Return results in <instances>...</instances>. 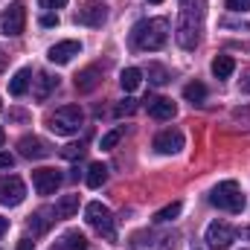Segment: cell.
<instances>
[{
  "mask_svg": "<svg viewBox=\"0 0 250 250\" xmlns=\"http://www.w3.org/2000/svg\"><path fill=\"white\" fill-rule=\"evenodd\" d=\"M137 50H163L169 41V21L166 18H148L140 21L131 32Z\"/></svg>",
  "mask_w": 250,
  "mask_h": 250,
  "instance_id": "obj_1",
  "label": "cell"
},
{
  "mask_svg": "<svg viewBox=\"0 0 250 250\" xmlns=\"http://www.w3.org/2000/svg\"><path fill=\"white\" fill-rule=\"evenodd\" d=\"M209 204L218 207V209H227V212H242L245 209V195H242L236 181H221L209 192Z\"/></svg>",
  "mask_w": 250,
  "mask_h": 250,
  "instance_id": "obj_2",
  "label": "cell"
},
{
  "mask_svg": "<svg viewBox=\"0 0 250 250\" xmlns=\"http://www.w3.org/2000/svg\"><path fill=\"white\" fill-rule=\"evenodd\" d=\"M82 125H84V114H82L79 105H64V108H59V111L50 117V131H53V134H62V137L79 134Z\"/></svg>",
  "mask_w": 250,
  "mask_h": 250,
  "instance_id": "obj_3",
  "label": "cell"
},
{
  "mask_svg": "<svg viewBox=\"0 0 250 250\" xmlns=\"http://www.w3.org/2000/svg\"><path fill=\"white\" fill-rule=\"evenodd\" d=\"M84 221L99 233V236H105V239H117V230H114V215H111V209L105 207V204H99V201H90L87 207H84Z\"/></svg>",
  "mask_w": 250,
  "mask_h": 250,
  "instance_id": "obj_4",
  "label": "cell"
},
{
  "mask_svg": "<svg viewBox=\"0 0 250 250\" xmlns=\"http://www.w3.org/2000/svg\"><path fill=\"white\" fill-rule=\"evenodd\" d=\"M26 26V6L21 0H15L3 15H0V32L9 35V38H18Z\"/></svg>",
  "mask_w": 250,
  "mask_h": 250,
  "instance_id": "obj_5",
  "label": "cell"
},
{
  "mask_svg": "<svg viewBox=\"0 0 250 250\" xmlns=\"http://www.w3.org/2000/svg\"><path fill=\"white\" fill-rule=\"evenodd\" d=\"M23 198H26V187L18 175L0 178V204L3 207H18V204H23Z\"/></svg>",
  "mask_w": 250,
  "mask_h": 250,
  "instance_id": "obj_6",
  "label": "cell"
},
{
  "mask_svg": "<svg viewBox=\"0 0 250 250\" xmlns=\"http://www.w3.org/2000/svg\"><path fill=\"white\" fill-rule=\"evenodd\" d=\"M175 38L184 50H195L198 41H201V21H192V18H184L178 15V26H175Z\"/></svg>",
  "mask_w": 250,
  "mask_h": 250,
  "instance_id": "obj_7",
  "label": "cell"
},
{
  "mask_svg": "<svg viewBox=\"0 0 250 250\" xmlns=\"http://www.w3.org/2000/svg\"><path fill=\"white\" fill-rule=\"evenodd\" d=\"M233 239H236V230L227 224V221H212L209 227H207V245L212 250H227L233 245Z\"/></svg>",
  "mask_w": 250,
  "mask_h": 250,
  "instance_id": "obj_8",
  "label": "cell"
},
{
  "mask_svg": "<svg viewBox=\"0 0 250 250\" xmlns=\"http://www.w3.org/2000/svg\"><path fill=\"white\" fill-rule=\"evenodd\" d=\"M32 187L38 195H53L62 187V172L59 169H35L32 172Z\"/></svg>",
  "mask_w": 250,
  "mask_h": 250,
  "instance_id": "obj_9",
  "label": "cell"
},
{
  "mask_svg": "<svg viewBox=\"0 0 250 250\" xmlns=\"http://www.w3.org/2000/svg\"><path fill=\"white\" fill-rule=\"evenodd\" d=\"M105 21H108V6H102V3H84L76 12V23H82V26H102Z\"/></svg>",
  "mask_w": 250,
  "mask_h": 250,
  "instance_id": "obj_10",
  "label": "cell"
},
{
  "mask_svg": "<svg viewBox=\"0 0 250 250\" xmlns=\"http://www.w3.org/2000/svg\"><path fill=\"white\" fill-rule=\"evenodd\" d=\"M181 148H184V134L175 131V128L160 131V134L154 137V151H160V154H178Z\"/></svg>",
  "mask_w": 250,
  "mask_h": 250,
  "instance_id": "obj_11",
  "label": "cell"
},
{
  "mask_svg": "<svg viewBox=\"0 0 250 250\" xmlns=\"http://www.w3.org/2000/svg\"><path fill=\"white\" fill-rule=\"evenodd\" d=\"M79 53H82V44L79 41H59V44L50 47L47 59L53 64H67V62H73V56H79Z\"/></svg>",
  "mask_w": 250,
  "mask_h": 250,
  "instance_id": "obj_12",
  "label": "cell"
},
{
  "mask_svg": "<svg viewBox=\"0 0 250 250\" xmlns=\"http://www.w3.org/2000/svg\"><path fill=\"white\" fill-rule=\"evenodd\" d=\"M18 148H21V154H23L26 160H41V157L50 154V148H47V143H44L41 137H21Z\"/></svg>",
  "mask_w": 250,
  "mask_h": 250,
  "instance_id": "obj_13",
  "label": "cell"
},
{
  "mask_svg": "<svg viewBox=\"0 0 250 250\" xmlns=\"http://www.w3.org/2000/svg\"><path fill=\"white\" fill-rule=\"evenodd\" d=\"M99 82H102L99 67H84V70L76 76V90H79V93H90V90L99 87Z\"/></svg>",
  "mask_w": 250,
  "mask_h": 250,
  "instance_id": "obj_14",
  "label": "cell"
},
{
  "mask_svg": "<svg viewBox=\"0 0 250 250\" xmlns=\"http://www.w3.org/2000/svg\"><path fill=\"white\" fill-rule=\"evenodd\" d=\"M148 114H151L154 120H172V117L178 114V105H175L172 99H166V96L148 99Z\"/></svg>",
  "mask_w": 250,
  "mask_h": 250,
  "instance_id": "obj_15",
  "label": "cell"
},
{
  "mask_svg": "<svg viewBox=\"0 0 250 250\" xmlns=\"http://www.w3.org/2000/svg\"><path fill=\"white\" fill-rule=\"evenodd\" d=\"M53 221H59L56 207H44V209H38L35 215H29V230H32V233H44V230H50Z\"/></svg>",
  "mask_w": 250,
  "mask_h": 250,
  "instance_id": "obj_16",
  "label": "cell"
},
{
  "mask_svg": "<svg viewBox=\"0 0 250 250\" xmlns=\"http://www.w3.org/2000/svg\"><path fill=\"white\" fill-rule=\"evenodd\" d=\"M29 82H32V73H29L26 67H21V70L12 76V82H9V93H12V96H23V93L29 90Z\"/></svg>",
  "mask_w": 250,
  "mask_h": 250,
  "instance_id": "obj_17",
  "label": "cell"
},
{
  "mask_svg": "<svg viewBox=\"0 0 250 250\" xmlns=\"http://www.w3.org/2000/svg\"><path fill=\"white\" fill-rule=\"evenodd\" d=\"M56 87H59V76L41 73V76H38V87H35V99H38V102H44V99H47Z\"/></svg>",
  "mask_w": 250,
  "mask_h": 250,
  "instance_id": "obj_18",
  "label": "cell"
},
{
  "mask_svg": "<svg viewBox=\"0 0 250 250\" xmlns=\"http://www.w3.org/2000/svg\"><path fill=\"white\" fill-rule=\"evenodd\" d=\"M59 250H87V239L79 230H67L59 242Z\"/></svg>",
  "mask_w": 250,
  "mask_h": 250,
  "instance_id": "obj_19",
  "label": "cell"
},
{
  "mask_svg": "<svg viewBox=\"0 0 250 250\" xmlns=\"http://www.w3.org/2000/svg\"><path fill=\"white\" fill-rule=\"evenodd\" d=\"M233 70H236V62H233L230 56H215V59H212V76H215V79H230Z\"/></svg>",
  "mask_w": 250,
  "mask_h": 250,
  "instance_id": "obj_20",
  "label": "cell"
},
{
  "mask_svg": "<svg viewBox=\"0 0 250 250\" xmlns=\"http://www.w3.org/2000/svg\"><path fill=\"white\" fill-rule=\"evenodd\" d=\"M181 3V15L192 18V21H201L204 18V9H207V0H178Z\"/></svg>",
  "mask_w": 250,
  "mask_h": 250,
  "instance_id": "obj_21",
  "label": "cell"
},
{
  "mask_svg": "<svg viewBox=\"0 0 250 250\" xmlns=\"http://www.w3.org/2000/svg\"><path fill=\"white\" fill-rule=\"evenodd\" d=\"M76 212H79V195H64L56 204V215L59 218H73Z\"/></svg>",
  "mask_w": 250,
  "mask_h": 250,
  "instance_id": "obj_22",
  "label": "cell"
},
{
  "mask_svg": "<svg viewBox=\"0 0 250 250\" xmlns=\"http://www.w3.org/2000/svg\"><path fill=\"white\" fill-rule=\"evenodd\" d=\"M105 181H108V166L105 163H90V169H87V187L99 189Z\"/></svg>",
  "mask_w": 250,
  "mask_h": 250,
  "instance_id": "obj_23",
  "label": "cell"
},
{
  "mask_svg": "<svg viewBox=\"0 0 250 250\" xmlns=\"http://www.w3.org/2000/svg\"><path fill=\"white\" fill-rule=\"evenodd\" d=\"M140 82H143V73L137 67H128V70H123V76H120V84H123V90H128V93L137 90Z\"/></svg>",
  "mask_w": 250,
  "mask_h": 250,
  "instance_id": "obj_24",
  "label": "cell"
},
{
  "mask_svg": "<svg viewBox=\"0 0 250 250\" xmlns=\"http://www.w3.org/2000/svg\"><path fill=\"white\" fill-rule=\"evenodd\" d=\"M184 96H187V102L198 105V102H204V99H207V87H204L201 82H189L187 87H184Z\"/></svg>",
  "mask_w": 250,
  "mask_h": 250,
  "instance_id": "obj_25",
  "label": "cell"
},
{
  "mask_svg": "<svg viewBox=\"0 0 250 250\" xmlns=\"http://www.w3.org/2000/svg\"><path fill=\"white\" fill-rule=\"evenodd\" d=\"M181 209H184V207H181V201H175V204H169V207L157 209V212H154V221H157V224L172 221V218H178V215H181Z\"/></svg>",
  "mask_w": 250,
  "mask_h": 250,
  "instance_id": "obj_26",
  "label": "cell"
},
{
  "mask_svg": "<svg viewBox=\"0 0 250 250\" xmlns=\"http://www.w3.org/2000/svg\"><path fill=\"white\" fill-rule=\"evenodd\" d=\"M148 82L160 87V84H166V82H169V73H166L160 64H148Z\"/></svg>",
  "mask_w": 250,
  "mask_h": 250,
  "instance_id": "obj_27",
  "label": "cell"
},
{
  "mask_svg": "<svg viewBox=\"0 0 250 250\" xmlns=\"http://www.w3.org/2000/svg\"><path fill=\"white\" fill-rule=\"evenodd\" d=\"M120 140H123V128H114V131H108V134L102 137L99 148H105V151H108V148H114V146H117Z\"/></svg>",
  "mask_w": 250,
  "mask_h": 250,
  "instance_id": "obj_28",
  "label": "cell"
},
{
  "mask_svg": "<svg viewBox=\"0 0 250 250\" xmlns=\"http://www.w3.org/2000/svg\"><path fill=\"white\" fill-rule=\"evenodd\" d=\"M62 154L67 157V160H76V157H82V154H84V148H82V146H64Z\"/></svg>",
  "mask_w": 250,
  "mask_h": 250,
  "instance_id": "obj_29",
  "label": "cell"
},
{
  "mask_svg": "<svg viewBox=\"0 0 250 250\" xmlns=\"http://www.w3.org/2000/svg\"><path fill=\"white\" fill-rule=\"evenodd\" d=\"M227 9H230V12H248L250 0H227Z\"/></svg>",
  "mask_w": 250,
  "mask_h": 250,
  "instance_id": "obj_30",
  "label": "cell"
},
{
  "mask_svg": "<svg viewBox=\"0 0 250 250\" xmlns=\"http://www.w3.org/2000/svg\"><path fill=\"white\" fill-rule=\"evenodd\" d=\"M41 6L50 9V12H56V9H64L67 6V0H41Z\"/></svg>",
  "mask_w": 250,
  "mask_h": 250,
  "instance_id": "obj_31",
  "label": "cell"
},
{
  "mask_svg": "<svg viewBox=\"0 0 250 250\" xmlns=\"http://www.w3.org/2000/svg\"><path fill=\"white\" fill-rule=\"evenodd\" d=\"M41 26H59V15H53V12L41 15Z\"/></svg>",
  "mask_w": 250,
  "mask_h": 250,
  "instance_id": "obj_32",
  "label": "cell"
},
{
  "mask_svg": "<svg viewBox=\"0 0 250 250\" xmlns=\"http://www.w3.org/2000/svg\"><path fill=\"white\" fill-rule=\"evenodd\" d=\"M134 108H137V105H134V99H125L123 105H120V108H117V114H120V117H123V114H131V111H134Z\"/></svg>",
  "mask_w": 250,
  "mask_h": 250,
  "instance_id": "obj_33",
  "label": "cell"
},
{
  "mask_svg": "<svg viewBox=\"0 0 250 250\" xmlns=\"http://www.w3.org/2000/svg\"><path fill=\"white\" fill-rule=\"evenodd\" d=\"M12 163H15V157L6 154V151H0V169H12Z\"/></svg>",
  "mask_w": 250,
  "mask_h": 250,
  "instance_id": "obj_34",
  "label": "cell"
},
{
  "mask_svg": "<svg viewBox=\"0 0 250 250\" xmlns=\"http://www.w3.org/2000/svg\"><path fill=\"white\" fill-rule=\"evenodd\" d=\"M18 250H35V248H32L29 239H21V242H18Z\"/></svg>",
  "mask_w": 250,
  "mask_h": 250,
  "instance_id": "obj_35",
  "label": "cell"
},
{
  "mask_svg": "<svg viewBox=\"0 0 250 250\" xmlns=\"http://www.w3.org/2000/svg\"><path fill=\"white\" fill-rule=\"evenodd\" d=\"M6 230H9V218H0V236H3Z\"/></svg>",
  "mask_w": 250,
  "mask_h": 250,
  "instance_id": "obj_36",
  "label": "cell"
},
{
  "mask_svg": "<svg viewBox=\"0 0 250 250\" xmlns=\"http://www.w3.org/2000/svg\"><path fill=\"white\" fill-rule=\"evenodd\" d=\"M239 233H242V239H250V227H242Z\"/></svg>",
  "mask_w": 250,
  "mask_h": 250,
  "instance_id": "obj_37",
  "label": "cell"
},
{
  "mask_svg": "<svg viewBox=\"0 0 250 250\" xmlns=\"http://www.w3.org/2000/svg\"><path fill=\"white\" fill-rule=\"evenodd\" d=\"M3 64H6V56H3V50H0V70H3Z\"/></svg>",
  "mask_w": 250,
  "mask_h": 250,
  "instance_id": "obj_38",
  "label": "cell"
},
{
  "mask_svg": "<svg viewBox=\"0 0 250 250\" xmlns=\"http://www.w3.org/2000/svg\"><path fill=\"white\" fill-rule=\"evenodd\" d=\"M3 140H6V131H3V128H0V146H3Z\"/></svg>",
  "mask_w": 250,
  "mask_h": 250,
  "instance_id": "obj_39",
  "label": "cell"
},
{
  "mask_svg": "<svg viewBox=\"0 0 250 250\" xmlns=\"http://www.w3.org/2000/svg\"><path fill=\"white\" fill-rule=\"evenodd\" d=\"M242 87H245V90H248V93H250V82H245V84H242Z\"/></svg>",
  "mask_w": 250,
  "mask_h": 250,
  "instance_id": "obj_40",
  "label": "cell"
},
{
  "mask_svg": "<svg viewBox=\"0 0 250 250\" xmlns=\"http://www.w3.org/2000/svg\"><path fill=\"white\" fill-rule=\"evenodd\" d=\"M148 3H163V0H148Z\"/></svg>",
  "mask_w": 250,
  "mask_h": 250,
  "instance_id": "obj_41",
  "label": "cell"
},
{
  "mask_svg": "<svg viewBox=\"0 0 250 250\" xmlns=\"http://www.w3.org/2000/svg\"><path fill=\"white\" fill-rule=\"evenodd\" d=\"M0 108H3V105H0Z\"/></svg>",
  "mask_w": 250,
  "mask_h": 250,
  "instance_id": "obj_42",
  "label": "cell"
}]
</instances>
